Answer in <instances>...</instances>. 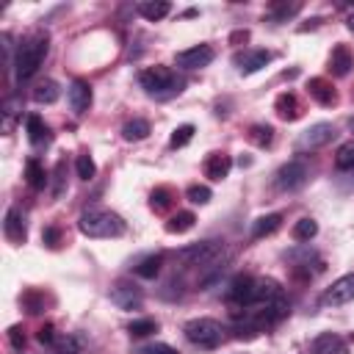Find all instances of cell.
I'll return each mask as SVG.
<instances>
[{"label":"cell","mask_w":354,"mask_h":354,"mask_svg":"<svg viewBox=\"0 0 354 354\" xmlns=\"http://www.w3.org/2000/svg\"><path fill=\"white\" fill-rule=\"evenodd\" d=\"M111 301H113L119 310H136V307H141V288H136V285L127 282V279H119V282L111 288Z\"/></svg>","instance_id":"30bf717a"},{"label":"cell","mask_w":354,"mask_h":354,"mask_svg":"<svg viewBox=\"0 0 354 354\" xmlns=\"http://www.w3.org/2000/svg\"><path fill=\"white\" fill-rule=\"evenodd\" d=\"M194 124H180V127H174L171 130V138H169V147L171 149H180V147H185L191 138H194Z\"/></svg>","instance_id":"d6a6232c"},{"label":"cell","mask_w":354,"mask_h":354,"mask_svg":"<svg viewBox=\"0 0 354 354\" xmlns=\"http://www.w3.org/2000/svg\"><path fill=\"white\" fill-rule=\"evenodd\" d=\"M307 91H310V97H313L318 105H335V102H337V91L332 88V83H329L326 77H310Z\"/></svg>","instance_id":"e0dca14e"},{"label":"cell","mask_w":354,"mask_h":354,"mask_svg":"<svg viewBox=\"0 0 354 354\" xmlns=\"http://www.w3.org/2000/svg\"><path fill=\"white\" fill-rule=\"evenodd\" d=\"M315 235H318L315 218H299V221L293 224V238H296V241H313Z\"/></svg>","instance_id":"4dcf8cb0"},{"label":"cell","mask_w":354,"mask_h":354,"mask_svg":"<svg viewBox=\"0 0 354 354\" xmlns=\"http://www.w3.org/2000/svg\"><path fill=\"white\" fill-rule=\"evenodd\" d=\"M271 61V53L268 50H243V53H235L232 55V64L238 66L241 75H252V72H260L266 64Z\"/></svg>","instance_id":"8fae6325"},{"label":"cell","mask_w":354,"mask_h":354,"mask_svg":"<svg viewBox=\"0 0 354 354\" xmlns=\"http://www.w3.org/2000/svg\"><path fill=\"white\" fill-rule=\"evenodd\" d=\"M3 232L11 243H25L28 238V224H25V216L19 207H8L6 210V221H3Z\"/></svg>","instance_id":"7c38bea8"},{"label":"cell","mask_w":354,"mask_h":354,"mask_svg":"<svg viewBox=\"0 0 354 354\" xmlns=\"http://www.w3.org/2000/svg\"><path fill=\"white\" fill-rule=\"evenodd\" d=\"M169 11H171V6H169L166 0H144V3H138V14H141L144 19H149V22L163 19Z\"/></svg>","instance_id":"ffe728a7"},{"label":"cell","mask_w":354,"mask_h":354,"mask_svg":"<svg viewBox=\"0 0 354 354\" xmlns=\"http://www.w3.org/2000/svg\"><path fill=\"white\" fill-rule=\"evenodd\" d=\"M249 39V33L246 30H238V33H232V41H246Z\"/></svg>","instance_id":"7bdbcfd3"},{"label":"cell","mask_w":354,"mask_h":354,"mask_svg":"<svg viewBox=\"0 0 354 354\" xmlns=\"http://www.w3.org/2000/svg\"><path fill=\"white\" fill-rule=\"evenodd\" d=\"M194 221H196V216H194L191 210H180V213H174V216L166 221V232H171V235L188 232V230L194 227Z\"/></svg>","instance_id":"d4e9b609"},{"label":"cell","mask_w":354,"mask_h":354,"mask_svg":"<svg viewBox=\"0 0 354 354\" xmlns=\"http://www.w3.org/2000/svg\"><path fill=\"white\" fill-rule=\"evenodd\" d=\"M58 94H61V91H58V83L50 80V77H47V80H39L36 88H33V100H36L39 105H53V102L58 100Z\"/></svg>","instance_id":"44dd1931"},{"label":"cell","mask_w":354,"mask_h":354,"mask_svg":"<svg viewBox=\"0 0 354 354\" xmlns=\"http://www.w3.org/2000/svg\"><path fill=\"white\" fill-rule=\"evenodd\" d=\"M171 202H174V191H171L169 185H158V188L149 194V205H152V210H158V213L169 210Z\"/></svg>","instance_id":"4316f807"},{"label":"cell","mask_w":354,"mask_h":354,"mask_svg":"<svg viewBox=\"0 0 354 354\" xmlns=\"http://www.w3.org/2000/svg\"><path fill=\"white\" fill-rule=\"evenodd\" d=\"M213 58H216V53H213L210 44H194V47L177 53V66H183V69H202Z\"/></svg>","instance_id":"9c48e42d"},{"label":"cell","mask_w":354,"mask_h":354,"mask_svg":"<svg viewBox=\"0 0 354 354\" xmlns=\"http://www.w3.org/2000/svg\"><path fill=\"white\" fill-rule=\"evenodd\" d=\"M66 97H69V105H72V111L80 116V113H86L88 111V105H91V86L86 83V80H72L69 83V88H66Z\"/></svg>","instance_id":"4fadbf2b"},{"label":"cell","mask_w":354,"mask_h":354,"mask_svg":"<svg viewBox=\"0 0 354 354\" xmlns=\"http://www.w3.org/2000/svg\"><path fill=\"white\" fill-rule=\"evenodd\" d=\"M351 299H354V271L337 277V279L324 290L321 304H326V307H340V304H348Z\"/></svg>","instance_id":"52a82bcc"},{"label":"cell","mask_w":354,"mask_h":354,"mask_svg":"<svg viewBox=\"0 0 354 354\" xmlns=\"http://www.w3.org/2000/svg\"><path fill=\"white\" fill-rule=\"evenodd\" d=\"M274 111H277V116L279 119H285V122H293V119H299L301 116V102H299V97L293 94V91H282L277 100H274Z\"/></svg>","instance_id":"9a60e30c"},{"label":"cell","mask_w":354,"mask_h":354,"mask_svg":"<svg viewBox=\"0 0 354 354\" xmlns=\"http://www.w3.org/2000/svg\"><path fill=\"white\" fill-rule=\"evenodd\" d=\"M50 50V39L47 33L36 30L30 36H25L19 44H17V53H14V72H17V80H28L39 72L44 55Z\"/></svg>","instance_id":"6da1fadb"},{"label":"cell","mask_w":354,"mask_h":354,"mask_svg":"<svg viewBox=\"0 0 354 354\" xmlns=\"http://www.w3.org/2000/svg\"><path fill=\"white\" fill-rule=\"evenodd\" d=\"M310 351H313V354H348V346H346V340H343L340 335H335V332H321V335L313 340Z\"/></svg>","instance_id":"5bb4252c"},{"label":"cell","mask_w":354,"mask_h":354,"mask_svg":"<svg viewBox=\"0 0 354 354\" xmlns=\"http://www.w3.org/2000/svg\"><path fill=\"white\" fill-rule=\"evenodd\" d=\"M75 171H77L80 180H91V177L97 174V166H94V160H91L88 152H80V155L75 158Z\"/></svg>","instance_id":"836d02e7"},{"label":"cell","mask_w":354,"mask_h":354,"mask_svg":"<svg viewBox=\"0 0 354 354\" xmlns=\"http://www.w3.org/2000/svg\"><path fill=\"white\" fill-rule=\"evenodd\" d=\"M158 329V321L155 318H136V321H130V326H127V332L133 335V337H147V335H152Z\"/></svg>","instance_id":"e575fe53"},{"label":"cell","mask_w":354,"mask_h":354,"mask_svg":"<svg viewBox=\"0 0 354 354\" xmlns=\"http://www.w3.org/2000/svg\"><path fill=\"white\" fill-rule=\"evenodd\" d=\"M22 116V100L19 97H8L3 102V133L14 130V122Z\"/></svg>","instance_id":"603a6c76"},{"label":"cell","mask_w":354,"mask_h":354,"mask_svg":"<svg viewBox=\"0 0 354 354\" xmlns=\"http://www.w3.org/2000/svg\"><path fill=\"white\" fill-rule=\"evenodd\" d=\"M346 28H348V30H351V33H354V14H351V17H348V22H346Z\"/></svg>","instance_id":"ee69618b"},{"label":"cell","mask_w":354,"mask_h":354,"mask_svg":"<svg viewBox=\"0 0 354 354\" xmlns=\"http://www.w3.org/2000/svg\"><path fill=\"white\" fill-rule=\"evenodd\" d=\"M185 196H188V202H194V205H207L213 194H210L207 185H191V188L185 191Z\"/></svg>","instance_id":"8d00e7d4"},{"label":"cell","mask_w":354,"mask_h":354,"mask_svg":"<svg viewBox=\"0 0 354 354\" xmlns=\"http://www.w3.org/2000/svg\"><path fill=\"white\" fill-rule=\"evenodd\" d=\"M296 11H299V3H290V6H288V3H274L268 14H271V19L285 22V19H288V17H293Z\"/></svg>","instance_id":"d590c367"},{"label":"cell","mask_w":354,"mask_h":354,"mask_svg":"<svg viewBox=\"0 0 354 354\" xmlns=\"http://www.w3.org/2000/svg\"><path fill=\"white\" fill-rule=\"evenodd\" d=\"M307 177H310V169H307V163L304 160H288V163H282L279 169H277V174H274V185L279 188V191H299L304 183H307Z\"/></svg>","instance_id":"8992f818"},{"label":"cell","mask_w":354,"mask_h":354,"mask_svg":"<svg viewBox=\"0 0 354 354\" xmlns=\"http://www.w3.org/2000/svg\"><path fill=\"white\" fill-rule=\"evenodd\" d=\"M224 252V243L221 241H199V243H191V246H183L174 257L183 268H196V266H210L221 257Z\"/></svg>","instance_id":"5b68a950"},{"label":"cell","mask_w":354,"mask_h":354,"mask_svg":"<svg viewBox=\"0 0 354 354\" xmlns=\"http://www.w3.org/2000/svg\"><path fill=\"white\" fill-rule=\"evenodd\" d=\"M25 180H28L30 188H44L47 185V174H44V169H41V163L36 158H30L25 163Z\"/></svg>","instance_id":"83f0119b"},{"label":"cell","mask_w":354,"mask_h":354,"mask_svg":"<svg viewBox=\"0 0 354 354\" xmlns=\"http://www.w3.org/2000/svg\"><path fill=\"white\" fill-rule=\"evenodd\" d=\"M335 138V127L329 124V122H318V124H310L301 136H299V141H296V149L299 152H307V149H318V147H324V144H329Z\"/></svg>","instance_id":"ba28073f"},{"label":"cell","mask_w":354,"mask_h":354,"mask_svg":"<svg viewBox=\"0 0 354 354\" xmlns=\"http://www.w3.org/2000/svg\"><path fill=\"white\" fill-rule=\"evenodd\" d=\"M41 241H44L50 249H55V246L61 243V232H58V227H44V230H41Z\"/></svg>","instance_id":"f35d334b"},{"label":"cell","mask_w":354,"mask_h":354,"mask_svg":"<svg viewBox=\"0 0 354 354\" xmlns=\"http://www.w3.org/2000/svg\"><path fill=\"white\" fill-rule=\"evenodd\" d=\"M348 127H351V130H354V116H351V119H348Z\"/></svg>","instance_id":"f6af8a7d"},{"label":"cell","mask_w":354,"mask_h":354,"mask_svg":"<svg viewBox=\"0 0 354 354\" xmlns=\"http://www.w3.org/2000/svg\"><path fill=\"white\" fill-rule=\"evenodd\" d=\"M8 340H11V346H14V348H19V351H22V346H25V332H22L19 326H11V329H8Z\"/></svg>","instance_id":"ab89813d"},{"label":"cell","mask_w":354,"mask_h":354,"mask_svg":"<svg viewBox=\"0 0 354 354\" xmlns=\"http://www.w3.org/2000/svg\"><path fill=\"white\" fill-rule=\"evenodd\" d=\"M335 166H337L340 171L354 169V138L346 141V144H340V149H337V155H335Z\"/></svg>","instance_id":"1f68e13d"},{"label":"cell","mask_w":354,"mask_h":354,"mask_svg":"<svg viewBox=\"0 0 354 354\" xmlns=\"http://www.w3.org/2000/svg\"><path fill=\"white\" fill-rule=\"evenodd\" d=\"M64 169H66V163L58 160L55 163V171H53V196H61L64 194Z\"/></svg>","instance_id":"74e56055"},{"label":"cell","mask_w":354,"mask_h":354,"mask_svg":"<svg viewBox=\"0 0 354 354\" xmlns=\"http://www.w3.org/2000/svg\"><path fill=\"white\" fill-rule=\"evenodd\" d=\"M77 230L86 238H119L124 232V221L122 216H116L113 210L105 207H86L77 218Z\"/></svg>","instance_id":"7a4b0ae2"},{"label":"cell","mask_w":354,"mask_h":354,"mask_svg":"<svg viewBox=\"0 0 354 354\" xmlns=\"http://www.w3.org/2000/svg\"><path fill=\"white\" fill-rule=\"evenodd\" d=\"M160 263H163V257H160V254L144 257V260L136 266V274H138V277H144V279H155V277L160 274Z\"/></svg>","instance_id":"f546056e"},{"label":"cell","mask_w":354,"mask_h":354,"mask_svg":"<svg viewBox=\"0 0 354 354\" xmlns=\"http://www.w3.org/2000/svg\"><path fill=\"white\" fill-rule=\"evenodd\" d=\"M279 227H282V216L279 213H266V216H260V218L252 221V238L274 235Z\"/></svg>","instance_id":"d6986e66"},{"label":"cell","mask_w":354,"mask_h":354,"mask_svg":"<svg viewBox=\"0 0 354 354\" xmlns=\"http://www.w3.org/2000/svg\"><path fill=\"white\" fill-rule=\"evenodd\" d=\"M36 337H39V343H44V346H50V343H53V340H55L58 335H55V329H53V326H41Z\"/></svg>","instance_id":"60d3db41"},{"label":"cell","mask_w":354,"mask_h":354,"mask_svg":"<svg viewBox=\"0 0 354 354\" xmlns=\"http://www.w3.org/2000/svg\"><path fill=\"white\" fill-rule=\"evenodd\" d=\"M188 343L199 346V348H216L221 340H224V326L213 318H191L185 326H183Z\"/></svg>","instance_id":"277c9868"},{"label":"cell","mask_w":354,"mask_h":354,"mask_svg":"<svg viewBox=\"0 0 354 354\" xmlns=\"http://www.w3.org/2000/svg\"><path fill=\"white\" fill-rule=\"evenodd\" d=\"M138 83H141V88H144L149 97H155V100L177 97V94L183 91V86H185V80H183L174 69H169V66H149V69H144V72L138 75Z\"/></svg>","instance_id":"3957f363"},{"label":"cell","mask_w":354,"mask_h":354,"mask_svg":"<svg viewBox=\"0 0 354 354\" xmlns=\"http://www.w3.org/2000/svg\"><path fill=\"white\" fill-rule=\"evenodd\" d=\"M230 169H232V160L224 152H210L205 158V177H210V180H224L230 174Z\"/></svg>","instance_id":"ac0fdd59"},{"label":"cell","mask_w":354,"mask_h":354,"mask_svg":"<svg viewBox=\"0 0 354 354\" xmlns=\"http://www.w3.org/2000/svg\"><path fill=\"white\" fill-rule=\"evenodd\" d=\"M141 354H177L171 346H166V343H155V346H147Z\"/></svg>","instance_id":"b9f144b4"},{"label":"cell","mask_w":354,"mask_h":354,"mask_svg":"<svg viewBox=\"0 0 354 354\" xmlns=\"http://www.w3.org/2000/svg\"><path fill=\"white\" fill-rule=\"evenodd\" d=\"M351 66H354V55H351V50H348L346 44H335L332 53H329V69H332V75L343 77V75L351 72Z\"/></svg>","instance_id":"2e32d148"},{"label":"cell","mask_w":354,"mask_h":354,"mask_svg":"<svg viewBox=\"0 0 354 354\" xmlns=\"http://www.w3.org/2000/svg\"><path fill=\"white\" fill-rule=\"evenodd\" d=\"M149 136V122L147 119H130L122 127V138L124 141H144Z\"/></svg>","instance_id":"484cf974"},{"label":"cell","mask_w":354,"mask_h":354,"mask_svg":"<svg viewBox=\"0 0 354 354\" xmlns=\"http://www.w3.org/2000/svg\"><path fill=\"white\" fill-rule=\"evenodd\" d=\"M25 130H28L30 144H41V141H47V138H50V130H47V124L41 122V116H39V113L25 116Z\"/></svg>","instance_id":"7402d4cb"},{"label":"cell","mask_w":354,"mask_h":354,"mask_svg":"<svg viewBox=\"0 0 354 354\" xmlns=\"http://www.w3.org/2000/svg\"><path fill=\"white\" fill-rule=\"evenodd\" d=\"M47 348H50V354H80L83 351V346L75 335H58Z\"/></svg>","instance_id":"cb8c5ba5"},{"label":"cell","mask_w":354,"mask_h":354,"mask_svg":"<svg viewBox=\"0 0 354 354\" xmlns=\"http://www.w3.org/2000/svg\"><path fill=\"white\" fill-rule=\"evenodd\" d=\"M249 141H252L254 147L266 149V147H271V141H274V130H271L268 124H252V127H249Z\"/></svg>","instance_id":"f1b7e54d"}]
</instances>
